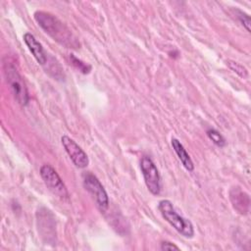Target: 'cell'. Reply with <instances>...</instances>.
Instances as JSON below:
<instances>
[{"label": "cell", "mask_w": 251, "mask_h": 251, "mask_svg": "<svg viewBox=\"0 0 251 251\" xmlns=\"http://www.w3.org/2000/svg\"><path fill=\"white\" fill-rule=\"evenodd\" d=\"M33 17L38 25L56 42L66 48H79L80 43L78 39L57 17L44 11H36Z\"/></svg>", "instance_id": "obj_1"}, {"label": "cell", "mask_w": 251, "mask_h": 251, "mask_svg": "<svg viewBox=\"0 0 251 251\" xmlns=\"http://www.w3.org/2000/svg\"><path fill=\"white\" fill-rule=\"evenodd\" d=\"M140 169L146 187L153 195H158L161 191V177L152 159L143 156L140 160Z\"/></svg>", "instance_id": "obj_6"}, {"label": "cell", "mask_w": 251, "mask_h": 251, "mask_svg": "<svg viewBox=\"0 0 251 251\" xmlns=\"http://www.w3.org/2000/svg\"><path fill=\"white\" fill-rule=\"evenodd\" d=\"M70 58H71L72 64H73L76 69H78V71H80V72L83 73V74H88V73L90 72L91 67H90L89 65H87V64H85L84 62L80 61L79 59H77L76 57H75L73 54H71Z\"/></svg>", "instance_id": "obj_14"}, {"label": "cell", "mask_w": 251, "mask_h": 251, "mask_svg": "<svg viewBox=\"0 0 251 251\" xmlns=\"http://www.w3.org/2000/svg\"><path fill=\"white\" fill-rule=\"evenodd\" d=\"M233 208L240 214H247L249 210V197L240 188L234 187L229 192Z\"/></svg>", "instance_id": "obj_9"}, {"label": "cell", "mask_w": 251, "mask_h": 251, "mask_svg": "<svg viewBox=\"0 0 251 251\" xmlns=\"http://www.w3.org/2000/svg\"><path fill=\"white\" fill-rule=\"evenodd\" d=\"M207 135L212 140V142L214 144H216L217 146H219V147L226 146V141L225 137L218 130H216L214 128H209L207 130Z\"/></svg>", "instance_id": "obj_11"}, {"label": "cell", "mask_w": 251, "mask_h": 251, "mask_svg": "<svg viewBox=\"0 0 251 251\" xmlns=\"http://www.w3.org/2000/svg\"><path fill=\"white\" fill-rule=\"evenodd\" d=\"M61 142L65 151L76 168L84 169L88 166L89 159L86 153L76 144L75 140H73L68 135H63L61 137Z\"/></svg>", "instance_id": "obj_7"}, {"label": "cell", "mask_w": 251, "mask_h": 251, "mask_svg": "<svg viewBox=\"0 0 251 251\" xmlns=\"http://www.w3.org/2000/svg\"><path fill=\"white\" fill-rule=\"evenodd\" d=\"M40 176L47 188L62 200L69 199V191L62 178L50 165H43L40 168Z\"/></svg>", "instance_id": "obj_4"}, {"label": "cell", "mask_w": 251, "mask_h": 251, "mask_svg": "<svg viewBox=\"0 0 251 251\" xmlns=\"http://www.w3.org/2000/svg\"><path fill=\"white\" fill-rule=\"evenodd\" d=\"M4 73L6 75V79L10 88L14 94L15 99L20 103L22 106L27 105L29 101V95L27 92V88L25 84V81L19 72L17 71L16 67L6 62L4 64Z\"/></svg>", "instance_id": "obj_3"}, {"label": "cell", "mask_w": 251, "mask_h": 251, "mask_svg": "<svg viewBox=\"0 0 251 251\" xmlns=\"http://www.w3.org/2000/svg\"><path fill=\"white\" fill-rule=\"evenodd\" d=\"M226 65L228 66V68H229L233 73H235L236 75H238L240 77L245 78V77L248 76V72H247L246 68L243 67L242 65H240L239 63L228 60V61H226Z\"/></svg>", "instance_id": "obj_12"}, {"label": "cell", "mask_w": 251, "mask_h": 251, "mask_svg": "<svg viewBox=\"0 0 251 251\" xmlns=\"http://www.w3.org/2000/svg\"><path fill=\"white\" fill-rule=\"evenodd\" d=\"M161 249L162 250H179V248L170 241H163L161 243Z\"/></svg>", "instance_id": "obj_15"}, {"label": "cell", "mask_w": 251, "mask_h": 251, "mask_svg": "<svg viewBox=\"0 0 251 251\" xmlns=\"http://www.w3.org/2000/svg\"><path fill=\"white\" fill-rule=\"evenodd\" d=\"M171 143H172L173 149L175 150L176 154L177 155V157L180 160V162L183 165V167L188 172H192L194 170L193 162H192L190 156L188 155V153L186 152L185 148L183 147V145L180 143V141L178 139H176V138H172Z\"/></svg>", "instance_id": "obj_10"}, {"label": "cell", "mask_w": 251, "mask_h": 251, "mask_svg": "<svg viewBox=\"0 0 251 251\" xmlns=\"http://www.w3.org/2000/svg\"><path fill=\"white\" fill-rule=\"evenodd\" d=\"M83 185L94 197L98 209L104 213L109 207V197L100 180L93 174L88 172L83 175Z\"/></svg>", "instance_id": "obj_5"}, {"label": "cell", "mask_w": 251, "mask_h": 251, "mask_svg": "<svg viewBox=\"0 0 251 251\" xmlns=\"http://www.w3.org/2000/svg\"><path fill=\"white\" fill-rule=\"evenodd\" d=\"M24 41L27 46L28 50L31 52L35 60L38 64L44 66L47 63V56L43 50L42 45L36 40V38L29 32H25L24 34Z\"/></svg>", "instance_id": "obj_8"}, {"label": "cell", "mask_w": 251, "mask_h": 251, "mask_svg": "<svg viewBox=\"0 0 251 251\" xmlns=\"http://www.w3.org/2000/svg\"><path fill=\"white\" fill-rule=\"evenodd\" d=\"M233 11H234L235 17L240 22V24L245 27V29L248 32H250V17L246 13H244L243 11H241L239 9H234Z\"/></svg>", "instance_id": "obj_13"}, {"label": "cell", "mask_w": 251, "mask_h": 251, "mask_svg": "<svg viewBox=\"0 0 251 251\" xmlns=\"http://www.w3.org/2000/svg\"><path fill=\"white\" fill-rule=\"evenodd\" d=\"M158 209L163 218L182 236L191 238L194 235L192 223L176 213L173 203L170 200H161L158 204Z\"/></svg>", "instance_id": "obj_2"}]
</instances>
